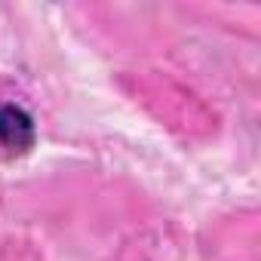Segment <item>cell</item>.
I'll use <instances>...</instances> for the list:
<instances>
[{"label":"cell","mask_w":261,"mask_h":261,"mask_svg":"<svg viewBox=\"0 0 261 261\" xmlns=\"http://www.w3.org/2000/svg\"><path fill=\"white\" fill-rule=\"evenodd\" d=\"M0 145L7 151H13V154H22V151H28L34 145V123L16 105L0 108Z\"/></svg>","instance_id":"obj_1"}]
</instances>
